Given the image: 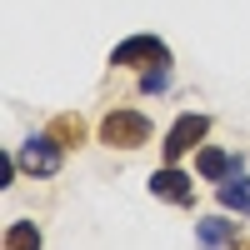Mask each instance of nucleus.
<instances>
[{
  "label": "nucleus",
  "instance_id": "nucleus-3",
  "mask_svg": "<svg viewBox=\"0 0 250 250\" xmlns=\"http://www.w3.org/2000/svg\"><path fill=\"white\" fill-rule=\"evenodd\" d=\"M110 65L120 70H150V65H170V45L160 35H130L110 50Z\"/></svg>",
  "mask_w": 250,
  "mask_h": 250
},
{
  "label": "nucleus",
  "instance_id": "nucleus-4",
  "mask_svg": "<svg viewBox=\"0 0 250 250\" xmlns=\"http://www.w3.org/2000/svg\"><path fill=\"white\" fill-rule=\"evenodd\" d=\"M210 135V115H200V110H185V115H175V125L165 130V145H160V155H165V165H180V155H190L195 145Z\"/></svg>",
  "mask_w": 250,
  "mask_h": 250
},
{
  "label": "nucleus",
  "instance_id": "nucleus-11",
  "mask_svg": "<svg viewBox=\"0 0 250 250\" xmlns=\"http://www.w3.org/2000/svg\"><path fill=\"white\" fill-rule=\"evenodd\" d=\"M165 85H170V65H150V70H140V90H145V95H160Z\"/></svg>",
  "mask_w": 250,
  "mask_h": 250
},
{
  "label": "nucleus",
  "instance_id": "nucleus-5",
  "mask_svg": "<svg viewBox=\"0 0 250 250\" xmlns=\"http://www.w3.org/2000/svg\"><path fill=\"white\" fill-rule=\"evenodd\" d=\"M150 195L165 205H195V175H185L180 165H160L150 175Z\"/></svg>",
  "mask_w": 250,
  "mask_h": 250
},
{
  "label": "nucleus",
  "instance_id": "nucleus-1",
  "mask_svg": "<svg viewBox=\"0 0 250 250\" xmlns=\"http://www.w3.org/2000/svg\"><path fill=\"white\" fill-rule=\"evenodd\" d=\"M145 140H150V115H140V110L115 105L100 120V145H110V150H140Z\"/></svg>",
  "mask_w": 250,
  "mask_h": 250
},
{
  "label": "nucleus",
  "instance_id": "nucleus-6",
  "mask_svg": "<svg viewBox=\"0 0 250 250\" xmlns=\"http://www.w3.org/2000/svg\"><path fill=\"white\" fill-rule=\"evenodd\" d=\"M195 240H200V250H235L240 225H230V215H205L195 225Z\"/></svg>",
  "mask_w": 250,
  "mask_h": 250
},
{
  "label": "nucleus",
  "instance_id": "nucleus-7",
  "mask_svg": "<svg viewBox=\"0 0 250 250\" xmlns=\"http://www.w3.org/2000/svg\"><path fill=\"white\" fill-rule=\"evenodd\" d=\"M215 200H220V210H235V215H245L250 220V175H230V180H220L215 185Z\"/></svg>",
  "mask_w": 250,
  "mask_h": 250
},
{
  "label": "nucleus",
  "instance_id": "nucleus-10",
  "mask_svg": "<svg viewBox=\"0 0 250 250\" xmlns=\"http://www.w3.org/2000/svg\"><path fill=\"white\" fill-rule=\"evenodd\" d=\"M50 135L70 150V145H80V140H85V120H80V115H55V120H50Z\"/></svg>",
  "mask_w": 250,
  "mask_h": 250
},
{
  "label": "nucleus",
  "instance_id": "nucleus-2",
  "mask_svg": "<svg viewBox=\"0 0 250 250\" xmlns=\"http://www.w3.org/2000/svg\"><path fill=\"white\" fill-rule=\"evenodd\" d=\"M20 170L25 175H35V180H50V175H60V165H65V145H60L50 130H40V135H30L25 145H20Z\"/></svg>",
  "mask_w": 250,
  "mask_h": 250
},
{
  "label": "nucleus",
  "instance_id": "nucleus-8",
  "mask_svg": "<svg viewBox=\"0 0 250 250\" xmlns=\"http://www.w3.org/2000/svg\"><path fill=\"white\" fill-rule=\"evenodd\" d=\"M195 170L205 175V180H230L235 170H240V155H225V150H215V145H205V150L195 155Z\"/></svg>",
  "mask_w": 250,
  "mask_h": 250
},
{
  "label": "nucleus",
  "instance_id": "nucleus-9",
  "mask_svg": "<svg viewBox=\"0 0 250 250\" xmlns=\"http://www.w3.org/2000/svg\"><path fill=\"white\" fill-rule=\"evenodd\" d=\"M45 240H40V225L35 220H15L5 230V250H40Z\"/></svg>",
  "mask_w": 250,
  "mask_h": 250
}]
</instances>
